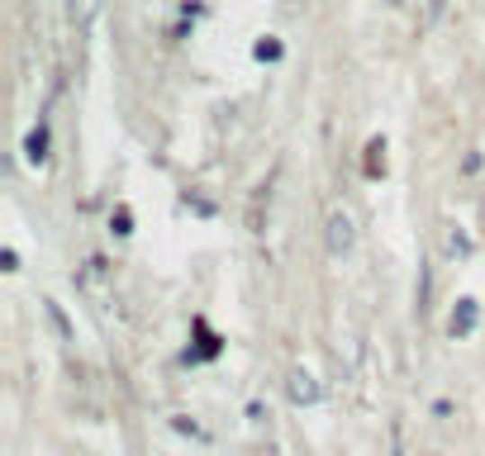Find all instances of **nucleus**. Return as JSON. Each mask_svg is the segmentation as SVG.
<instances>
[{
	"instance_id": "1",
	"label": "nucleus",
	"mask_w": 485,
	"mask_h": 456,
	"mask_svg": "<svg viewBox=\"0 0 485 456\" xmlns=\"http://www.w3.org/2000/svg\"><path fill=\"white\" fill-rule=\"evenodd\" d=\"M347 247H353V219L338 210V214H328V252H333V257H343Z\"/></svg>"
},
{
	"instance_id": "2",
	"label": "nucleus",
	"mask_w": 485,
	"mask_h": 456,
	"mask_svg": "<svg viewBox=\"0 0 485 456\" xmlns=\"http://www.w3.org/2000/svg\"><path fill=\"white\" fill-rule=\"evenodd\" d=\"M291 399L295 404H314V399H319V380H314L310 371H295V376H291Z\"/></svg>"
},
{
	"instance_id": "3",
	"label": "nucleus",
	"mask_w": 485,
	"mask_h": 456,
	"mask_svg": "<svg viewBox=\"0 0 485 456\" xmlns=\"http://www.w3.org/2000/svg\"><path fill=\"white\" fill-rule=\"evenodd\" d=\"M472 328H476V304H472V300H462V309L453 314V333H457V337H466Z\"/></svg>"
},
{
	"instance_id": "4",
	"label": "nucleus",
	"mask_w": 485,
	"mask_h": 456,
	"mask_svg": "<svg viewBox=\"0 0 485 456\" xmlns=\"http://www.w3.org/2000/svg\"><path fill=\"white\" fill-rule=\"evenodd\" d=\"M43 148H48V133L39 129V133L29 139V157H33V162H43Z\"/></svg>"
},
{
	"instance_id": "5",
	"label": "nucleus",
	"mask_w": 485,
	"mask_h": 456,
	"mask_svg": "<svg viewBox=\"0 0 485 456\" xmlns=\"http://www.w3.org/2000/svg\"><path fill=\"white\" fill-rule=\"evenodd\" d=\"M257 58H281V43H257Z\"/></svg>"
},
{
	"instance_id": "6",
	"label": "nucleus",
	"mask_w": 485,
	"mask_h": 456,
	"mask_svg": "<svg viewBox=\"0 0 485 456\" xmlns=\"http://www.w3.org/2000/svg\"><path fill=\"white\" fill-rule=\"evenodd\" d=\"M262 456H276V452H272V447H266V452H262Z\"/></svg>"
}]
</instances>
